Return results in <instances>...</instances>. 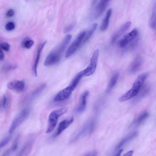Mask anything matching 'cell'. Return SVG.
<instances>
[{"instance_id": "6da1fadb", "label": "cell", "mask_w": 156, "mask_h": 156, "mask_svg": "<svg viewBox=\"0 0 156 156\" xmlns=\"http://www.w3.org/2000/svg\"><path fill=\"white\" fill-rule=\"evenodd\" d=\"M71 39V35H67L63 38L62 42L57 46L52 51L51 53L47 56L44 65L46 67H49L53 65L58 63L60 60L61 56L63 52L67 48L68 44L70 42Z\"/></svg>"}, {"instance_id": "7a4b0ae2", "label": "cell", "mask_w": 156, "mask_h": 156, "mask_svg": "<svg viewBox=\"0 0 156 156\" xmlns=\"http://www.w3.org/2000/svg\"><path fill=\"white\" fill-rule=\"evenodd\" d=\"M147 77V73H143L140 74L134 82L131 88L129 90L123 95H122L120 98L119 101L120 102H124L136 96L142 88V87L143 85V84L146 81Z\"/></svg>"}, {"instance_id": "3957f363", "label": "cell", "mask_w": 156, "mask_h": 156, "mask_svg": "<svg viewBox=\"0 0 156 156\" xmlns=\"http://www.w3.org/2000/svg\"><path fill=\"white\" fill-rule=\"evenodd\" d=\"M84 76L83 73L81 71V72L78 73L76 76L73 78L70 84L67 86L66 88L62 90L61 91L56 95V96L54 98V102H60L63 101L68 99L70 95H71L72 92L74 90V89L77 86L78 84H79V81L82 79V77Z\"/></svg>"}, {"instance_id": "277c9868", "label": "cell", "mask_w": 156, "mask_h": 156, "mask_svg": "<svg viewBox=\"0 0 156 156\" xmlns=\"http://www.w3.org/2000/svg\"><path fill=\"white\" fill-rule=\"evenodd\" d=\"M67 111V107H62L51 112L48 117V124L46 131V134L51 133L54 131V129L57 125L59 118L61 116L66 113Z\"/></svg>"}, {"instance_id": "5b68a950", "label": "cell", "mask_w": 156, "mask_h": 156, "mask_svg": "<svg viewBox=\"0 0 156 156\" xmlns=\"http://www.w3.org/2000/svg\"><path fill=\"white\" fill-rule=\"evenodd\" d=\"M96 126V121L95 119H90L87 121L84 125L82 127V128L77 132L76 135L73 137V141H75L77 140H79L80 138L92 133L95 127Z\"/></svg>"}, {"instance_id": "8992f818", "label": "cell", "mask_w": 156, "mask_h": 156, "mask_svg": "<svg viewBox=\"0 0 156 156\" xmlns=\"http://www.w3.org/2000/svg\"><path fill=\"white\" fill-rule=\"evenodd\" d=\"M30 110L29 108H25L21 110L20 113L15 117L13 120L9 130V132L10 134H12L15 131V130L26 120L28 118L29 115Z\"/></svg>"}, {"instance_id": "52a82bcc", "label": "cell", "mask_w": 156, "mask_h": 156, "mask_svg": "<svg viewBox=\"0 0 156 156\" xmlns=\"http://www.w3.org/2000/svg\"><path fill=\"white\" fill-rule=\"evenodd\" d=\"M85 34V31H82L78 34L76 38L73 42L71 45L68 47L66 52L65 57L67 58L72 56L78 49L82 46V44Z\"/></svg>"}, {"instance_id": "ba28073f", "label": "cell", "mask_w": 156, "mask_h": 156, "mask_svg": "<svg viewBox=\"0 0 156 156\" xmlns=\"http://www.w3.org/2000/svg\"><path fill=\"white\" fill-rule=\"evenodd\" d=\"M99 54V52L98 49H96L93 52L88 65L87 67L85 69L82 70L84 76H89L95 73L98 62Z\"/></svg>"}, {"instance_id": "9c48e42d", "label": "cell", "mask_w": 156, "mask_h": 156, "mask_svg": "<svg viewBox=\"0 0 156 156\" xmlns=\"http://www.w3.org/2000/svg\"><path fill=\"white\" fill-rule=\"evenodd\" d=\"M138 35V31L137 29H134L129 33L126 34L120 40L118 44L119 46L121 48L127 46L131 44L135 39L137 38Z\"/></svg>"}, {"instance_id": "30bf717a", "label": "cell", "mask_w": 156, "mask_h": 156, "mask_svg": "<svg viewBox=\"0 0 156 156\" xmlns=\"http://www.w3.org/2000/svg\"><path fill=\"white\" fill-rule=\"evenodd\" d=\"M7 88L9 90L15 91L17 93H21L24 90L25 82L23 81L14 80L7 84Z\"/></svg>"}, {"instance_id": "8fae6325", "label": "cell", "mask_w": 156, "mask_h": 156, "mask_svg": "<svg viewBox=\"0 0 156 156\" xmlns=\"http://www.w3.org/2000/svg\"><path fill=\"white\" fill-rule=\"evenodd\" d=\"M131 25V21H127L126 23H124L122 26L116 31V32L113 35L112 38V40H111L112 43H115L121 36H122L124 34V33H125L126 31L130 28Z\"/></svg>"}, {"instance_id": "7c38bea8", "label": "cell", "mask_w": 156, "mask_h": 156, "mask_svg": "<svg viewBox=\"0 0 156 156\" xmlns=\"http://www.w3.org/2000/svg\"><path fill=\"white\" fill-rule=\"evenodd\" d=\"M46 43V42H45L42 43H41L39 46L38 47L37 51V54H36V57L35 59V61L34 62V65H33V73L34 74L37 76V67H38V65L39 63V60H40V58L41 56V53H42V51H43L45 45Z\"/></svg>"}, {"instance_id": "4fadbf2b", "label": "cell", "mask_w": 156, "mask_h": 156, "mask_svg": "<svg viewBox=\"0 0 156 156\" xmlns=\"http://www.w3.org/2000/svg\"><path fill=\"white\" fill-rule=\"evenodd\" d=\"M73 120H74L73 117H70V118H67L60 122L58 126L55 136H58L60 134H61V133L63 132L66 129H67L69 127V126L73 122Z\"/></svg>"}, {"instance_id": "5bb4252c", "label": "cell", "mask_w": 156, "mask_h": 156, "mask_svg": "<svg viewBox=\"0 0 156 156\" xmlns=\"http://www.w3.org/2000/svg\"><path fill=\"white\" fill-rule=\"evenodd\" d=\"M88 95H89L88 91H85V92H84L82 94L80 98V99H79V104H78L77 108V112H79V113L82 112L85 109L86 106H87V101Z\"/></svg>"}, {"instance_id": "9a60e30c", "label": "cell", "mask_w": 156, "mask_h": 156, "mask_svg": "<svg viewBox=\"0 0 156 156\" xmlns=\"http://www.w3.org/2000/svg\"><path fill=\"white\" fill-rule=\"evenodd\" d=\"M109 2V1H105V0H103V1H101L99 2L95 9L94 14L95 18H98L101 15V14L104 12L105 9L107 7Z\"/></svg>"}, {"instance_id": "2e32d148", "label": "cell", "mask_w": 156, "mask_h": 156, "mask_svg": "<svg viewBox=\"0 0 156 156\" xmlns=\"http://www.w3.org/2000/svg\"><path fill=\"white\" fill-rule=\"evenodd\" d=\"M141 63H142L141 58L139 56L137 57L131 65V67H130L129 70V73H134L137 72L140 69L141 65Z\"/></svg>"}, {"instance_id": "e0dca14e", "label": "cell", "mask_w": 156, "mask_h": 156, "mask_svg": "<svg viewBox=\"0 0 156 156\" xmlns=\"http://www.w3.org/2000/svg\"><path fill=\"white\" fill-rule=\"evenodd\" d=\"M112 10L111 9L107 10L106 14V16L104 18L102 22L101 26L100 29L101 31H104L107 29L109 26V20L112 15Z\"/></svg>"}, {"instance_id": "ac0fdd59", "label": "cell", "mask_w": 156, "mask_h": 156, "mask_svg": "<svg viewBox=\"0 0 156 156\" xmlns=\"http://www.w3.org/2000/svg\"><path fill=\"white\" fill-rule=\"evenodd\" d=\"M97 27H98V24L97 23H94V24H93L92 25V26H91L88 29V30L87 31H85V34L84 39H83L82 46L84 45L89 40L90 38L92 36V35L93 34V33L96 31Z\"/></svg>"}, {"instance_id": "d6986e66", "label": "cell", "mask_w": 156, "mask_h": 156, "mask_svg": "<svg viewBox=\"0 0 156 156\" xmlns=\"http://www.w3.org/2000/svg\"><path fill=\"white\" fill-rule=\"evenodd\" d=\"M137 135V132H133L130 134L127 135L125 138L121 140V141L118 144V145L116 147V149H120L122 146H123L124 145H126L127 143H128L129 141L132 140L134 138H135Z\"/></svg>"}, {"instance_id": "ffe728a7", "label": "cell", "mask_w": 156, "mask_h": 156, "mask_svg": "<svg viewBox=\"0 0 156 156\" xmlns=\"http://www.w3.org/2000/svg\"><path fill=\"white\" fill-rule=\"evenodd\" d=\"M32 144H33V141L32 140L29 141L21 149L17 156H28V155L29 154V152L31 151Z\"/></svg>"}, {"instance_id": "44dd1931", "label": "cell", "mask_w": 156, "mask_h": 156, "mask_svg": "<svg viewBox=\"0 0 156 156\" xmlns=\"http://www.w3.org/2000/svg\"><path fill=\"white\" fill-rule=\"evenodd\" d=\"M118 78H119V73L118 72L113 74V75L111 77L110 80L109 81L107 85V92H109L115 86L116 84L117 83V81L118 80Z\"/></svg>"}, {"instance_id": "7402d4cb", "label": "cell", "mask_w": 156, "mask_h": 156, "mask_svg": "<svg viewBox=\"0 0 156 156\" xmlns=\"http://www.w3.org/2000/svg\"><path fill=\"white\" fill-rule=\"evenodd\" d=\"M148 116H149V113L148 112H143L138 116V118L134 121V125H136V126L140 125L142 123H143L148 118Z\"/></svg>"}, {"instance_id": "603a6c76", "label": "cell", "mask_w": 156, "mask_h": 156, "mask_svg": "<svg viewBox=\"0 0 156 156\" xmlns=\"http://www.w3.org/2000/svg\"><path fill=\"white\" fill-rule=\"evenodd\" d=\"M46 85V84H42L40 86L38 87L34 91V92H32V93L31 94L30 97H29V99H34V98H35V97L38 96V95L42 92V91L43 90V89H45Z\"/></svg>"}, {"instance_id": "cb8c5ba5", "label": "cell", "mask_w": 156, "mask_h": 156, "mask_svg": "<svg viewBox=\"0 0 156 156\" xmlns=\"http://www.w3.org/2000/svg\"><path fill=\"white\" fill-rule=\"evenodd\" d=\"M150 26L152 29H156V3L154 4L152 11L150 20Z\"/></svg>"}, {"instance_id": "d4e9b609", "label": "cell", "mask_w": 156, "mask_h": 156, "mask_svg": "<svg viewBox=\"0 0 156 156\" xmlns=\"http://www.w3.org/2000/svg\"><path fill=\"white\" fill-rule=\"evenodd\" d=\"M17 146H18V138L15 140L12 146L9 149H7L1 156H10L12 152H14L17 149Z\"/></svg>"}, {"instance_id": "484cf974", "label": "cell", "mask_w": 156, "mask_h": 156, "mask_svg": "<svg viewBox=\"0 0 156 156\" xmlns=\"http://www.w3.org/2000/svg\"><path fill=\"white\" fill-rule=\"evenodd\" d=\"M10 138H11V135H8L0 141V149L8 143V142L10 141Z\"/></svg>"}, {"instance_id": "4316f807", "label": "cell", "mask_w": 156, "mask_h": 156, "mask_svg": "<svg viewBox=\"0 0 156 156\" xmlns=\"http://www.w3.org/2000/svg\"><path fill=\"white\" fill-rule=\"evenodd\" d=\"M5 28L8 31H11L15 28V24L14 22H9L6 24Z\"/></svg>"}, {"instance_id": "83f0119b", "label": "cell", "mask_w": 156, "mask_h": 156, "mask_svg": "<svg viewBox=\"0 0 156 156\" xmlns=\"http://www.w3.org/2000/svg\"><path fill=\"white\" fill-rule=\"evenodd\" d=\"M10 46L8 43H2L0 44V49L2 51H9L10 50Z\"/></svg>"}, {"instance_id": "f1b7e54d", "label": "cell", "mask_w": 156, "mask_h": 156, "mask_svg": "<svg viewBox=\"0 0 156 156\" xmlns=\"http://www.w3.org/2000/svg\"><path fill=\"white\" fill-rule=\"evenodd\" d=\"M34 42L33 40H26L24 43V47L25 48H27V49H29L31 48L33 45H34Z\"/></svg>"}, {"instance_id": "f546056e", "label": "cell", "mask_w": 156, "mask_h": 156, "mask_svg": "<svg viewBox=\"0 0 156 156\" xmlns=\"http://www.w3.org/2000/svg\"><path fill=\"white\" fill-rule=\"evenodd\" d=\"M7 97L4 95L3 96L2 99H1V106H0V108L1 109H4L7 106Z\"/></svg>"}, {"instance_id": "4dcf8cb0", "label": "cell", "mask_w": 156, "mask_h": 156, "mask_svg": "<svg viewBox=\"0 0 156 156\" xmlns=\"http://www.w3.org/2000/svg\"><path fill=\"white\" fill-rule=\"evenodd\" d=\"M14 14H15L14 10H13V9H9V10L7 12V13H6V16H7V17H13V16L14 15Z\"/></svg>"}, {"instance_id": "1f68e13d", "label": "cell", "mask_w": 156, "mask_h": 156, "mask_svg": "<svg viewBox=\"0 0 156 156\" xmlns=\"http://www.w3.org/2000/svg\"><path fill=\"white\" fill-rule=\"evenodd\" d=\"M96 155H97V152L94 151L86 154L85 156H96Z\"/></svg>"}, {"instance_id": "d6a6232c", "label": "cell", "mask_w": 156, "mask_h": 156, "mask_svg": "<svg viewBox=\"0 0 156 156\" xmlns=\"http://www.w3.org/2000/svg\"><path fill=\"white\" fill-rule=\"evenodd\" d=\"M4 59V54L3 53V51L0 49V61L3 60Z\"/></svg>"}, {"instance_id": "836d02e7", "label": "cell", "mask_w": 156, "mask_h": 156, "mask_svg": "<svg viewBox=\"0 0 156 156\" xmlns=\"http://www.w3.org/2000/svg\"><path fill=\"white\" fill-rule=\"evenodd\" d=\"M134 154V151H129L128 152H127L126 154H124V155L123 156H132Z\"/></svg>"}, {"instance_id": "e575fe53", "label": "cell", "mask_w": 156, "mask_h": 156, "mask_svg": "<svg viewBox=\"0 0 156 156\" xmlns=\"http://www.w3.org/2000/svg\"><path fill=\"white\" fill-rule=\"evenodd\" d=\"M122 151H123V149H120V150H119L118 152H117L113 156H120V155H121V152H122Z\"/></svg>"}]
</instances>
